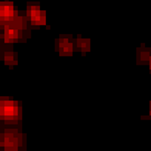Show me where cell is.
<instances>
[{
  "label": "cell",
  "instance_id": "obj_1",
  "mask_svg": "<svg viewBox=\"0 0 151 151\" xmlns=\"http://www.w3.org/2000/svg\"><path fill=\"white\" fill-rule=\"evenodd\" d=\"M0 114H2L3 120L14 122V120H18V117H19V108H18V105L15 102L3 101L2 107H0Z\"/></svg>",
  "mask_w": 151,
  "mask_h": 151
},
{
  "label": "cell",
  "instance_id": "obj_2",
  "mask_svg": "<svg viewBox=\"0 0 151 151\" xmlns=\"http://www.w3.org/2000/svg\"><path fill=\"white\" fill-rule=\"evenodd\" d=\"M27 15H28L33 25H45L46 24V15L37 6H28Z\"/></svg>",
  "mask_w": 151,
  "mask_h": 151
},
{
  "label": "cell",
  "instance_id": "obj_3",
  "mask_svg": "<svg viewBox=\"0 0 151 151\" xmlns=\"http://www.w3.org/2000/svg\"><path fill=\"white\" fill-rule=\"evenodd\" d=\"M19 136L15 133H5L2 136V147L6 150H17L19 145Z\"/></svg>",
  "mask_w": 151,
  "mask_h": 151
},
{
  "label": "cell",
  "instance_id": "obj_4",
  "mask_svg": "<svg viewBox=\"0 0 151 151\" xmlns=\"http://www.w3.org/2000/svg\"><path fill=\"white\" fill-rule=\"evenodd\" d=\"M0 17L8 22V21H11V19H14L17 17V9L11 3H3L2 6H0Z\"/></svg>",
  "mask_w": 151,
  "mask_h": 151
},
{
  "label": "cell",
  "instance_id": "obj_5",
  "mask_svg": "<svg viewBox=\"0 0 151 151\" xmlns=\"http://www.w3.org/2000/svg\"><path fill=\"white\" fill-rule=\"evenodd\" d=\"M19 37V28L14 27V25H6L5 31H3V39L5 42H15Z\"/></svg>",
  "mask_w": 151,
  "mask_h": 151
},
{
  "label": "cell",
  "instance_id": "obj_6",
  "mask_svg": "<svg viewBox=\"0 0 151 151\" xmlns=\"http://www.w3.org/2000/svg\"><path fill=\"white\" fill-rule=\"evenodd\" d=\"M59 52L61 53H71L73 52V43L68 42L67 39H62L59 42Z\"/></svg>",
  "mask_w": 151,
  "mask_h": 151
},
{
  "label": "cell",
  "instance_id": "obj_7",
  "mask_svg": "<svg viewBox=\"0 0 151 151\" xmlns=\"http://www.w3.org/2000/svg\"><path fill=\"white\" fill-rule=\"evenodd\" d=\"M77 46L82 50H88L89 49V42L88 40H83V39H77Z\"/></svg>",
  "mask_w": 151,
  "mask_h": 151
},
{
  "label": "cell",
  "instance_id": "obj_8",
  "mask_svg": "<svg viewBox=\"0 0 151 151\" xmlns=\"http://www.w3.org/2000/svg\"><path fill=\"white\" fill-rule=\"evenodd\" d=\"M15 56H17L15 53H6V55H5L6 64H14V62H17V58H15Z\"/></svg>",
  "mask_w": 151,
  "mask_h": 151
},
{
  "label": "cell",
  "instance_id": "obj_9",
  "mask_svg": "<svg viewBox=\"0 0 151 151\" xmlns=\"http://www.w3.org/2000/svg\"><path fill=\"white\" fill-rule=\"evenodd\" d=\"M150 67H151V59H150Z\"/></svg>",
  "mask_w": 151,
  "mask_h": 151
},
{
  "label": "cell",
  "instance_id": "obj_10",
  "mask_svg": "<svg viewBox=\"0 0 151 151\" xmlns=\"http://www.w3.org/2000/svg\"><path fill=\"white\" fill-rule=\"evenodd\" d=\"M150 113H151V108H150Z\"/></svg>",
  "mask_w": 151,
  "mask_h": 151
}]
</instances>
